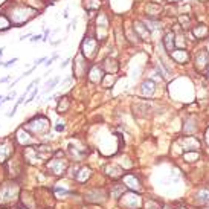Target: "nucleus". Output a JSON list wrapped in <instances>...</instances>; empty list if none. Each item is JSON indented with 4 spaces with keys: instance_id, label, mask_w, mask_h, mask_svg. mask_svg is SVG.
<instances>
[{
    "instance_id": "obj_1",
    "label": "nucleus",
    "mask_w": 209,
    "mask_h": 209,
    "mask_svg": "<svg viewBox=\"0 0 209 209\" xmlns=\"http://www.w3.org/2000/svg\"><path fill=\"white\" fill-rule=\"evenodd\" d=\"M35 14V9L31 8H24V6H14L9 11V21L12 24H16L17 28H20V24L26 23L32 16Z\"/></svg>"
},
{
    "instance_id": "obj_2",
    "label": "nucleus",
    "mask_w": 209,
    "mask_h": 209,
    "mask_svg": "<svg viewBox=\"0 0 209 209\" xmlns=\"http://www.w3.org/2000/svg\"><path fill=\"white\" fill-rule=\"evenodd\" d=\"M18 195V186L14 182L3 183L0 186V205H11L17 200Z\"/></svg>"
},
{
    "instance_id": "obj_3",
    "label": "nucleus",
    "mask_w": 209,
    "mask_h": 209,
    "mask_svg": "<svg viewBox=\"0 0 209 209\" xmlns=\"http://www.w3.org/2000/svg\"><path fill=\"white\" fill-rule=\"evenodd\" d=\"M142 205V200L137 194H134V191L124 194V197L121 199V206L124 209H139Z\"/></svg>"
},
{
    "instance_id": "obj_4",
    "label": "nucleus",
    "mask_w": 209,
    "mask_h": 209,
    "mask_svg": "<svg viewBox=\"0 0 209 209\" xmlns=\"http://www.w3.org/2000/svg\"><path fill=\"white\" fill-rule=\"evenodd\" d=\"M81 50H83V57L84 58H92L96 50H98V41L93 37H84L83 44H81Z\"/></svg>"
},
{
    "instance_id": "obj_5",
    "label": "nucleus",
    "mask_w": 209,
    "mask_h": 209,
    "mask_svg": "<svg viewBox=\"0 0 209 209\" xmlns=\"http://www.w3.org/2000/svg\"><path fill=\"white\" fill-rule=\"evenodd\" d=\"M46 166H47V171L52 173L54 176H63L67 169V162L63 159H52V160H49V163Z\"/></svg>"
},
{
    "instance_id": "obj_6",
    "label": "nucleus",
    "mask_w": 209,
    "mask_h": 209,
    "mask_svg": "<svg viewBox=\"0 0 209 209\" xmlns=\"http://www.w3.org/2000/svg\"><path fill=\"white\" fill-rule=\"evenodd\" d=\"M14 153V145H12V140L9 139H2L0 140V163H6L9 160V157Z\"/></svg>"
},
{
    "instance_id": "obj_7",
    "label": "nucleus",
    "mask_w": 209,
    "mask_h": 209,
    "mask_svg": "<svg viewBox=\"0 0 209 209\" xmlns=\"http://www.w3.org/2000/svg\"><path fill=\"white\" fill-rule=\"evenodd\" d=\"M122 182H124V185L127 188H130L131 191H142V183H140V180L136 174L133 173H128V174H124L122 176Z\"/></svg>"
},
{
    "instance_id": "obj_8",
    "label": "nucleus",
    "mask_w": 209,
    "mask_h": 209,
    "mask_svg": "<svg viewBox=\"0 0 209 209\" xmlns=\"http://www.w3.org/2000/svg\"><path fill=\"white\" fill-rule=\"evenodd\" d=\"M16 140L20 143V145H32V143H35V139L26 131L24 128H18L17 130V133H16Z\"/></svg>"
},
{
    "instance_id": "obj_9",
    "label": "nucleus",
    "mask_w": 209,
    "mask_h": 209,
    "mask_svg": "<svg viewBox=\"0 0 209 209\" xmlns=\"http://www.w3.org/2000/svg\"><path fill=\"white\" fill-rule=\"evenodd\" d=\"M87 70V63H86V58L83 57V54H80L76 58H75V64H73V73L76 76H81L84 75Z\"/></svg>"
},
{
    "instance_id": "obj_10",
    "label": "nucleus",
    "mask_w": 209,
    "mask_h": 209,
    "mask_svg": "<svg viewBox=\"0 0 209 209\" xmlns=\"http://www.w3.org/2000/svg\"><path fill=\"white\" fill-rule=\"evenodd\" d=\"M133 31L136 32V35L139 38H142V40H148V38H150V31H148V28L142 21H134Z\"/></svg>"
},
{
    "instance_id": "obj_11",
    "label": "nucleus",
    "mask_w": 209,
    "mask_h": 209,
    "mask_svg": "<svg viewBox=\"0 0 209 209\" xmlns=\"http://www.w3.org/2000/svg\"><path fill=\"white\" fill-rule=\"evenodd\" d=\"M102 78H104V70H102V67L101 66H92V69H90V72H89V80L92 81V83H95V84H98V83H101L102 81Z\"/></svg>"
},
{
    "instance_id": "obj_12",
    "label": "nucleus",
    "mask_w": 209,
    "mask_h": 209,
    "mask_svg": "<svg viewBox=\"0 0 209 209\" xmlns=\"http://www.w3.org/2000/svg\"><path fill=\"white\" fill-rule=\"evenodd\" d=\"M182 143H183V150H185V153H186V151H195L197 148H200L199 140L195 139V137H192V136H186V137H183V139H182Z\"/></svg>"
},
{
    "instance_id": "obj_13",
    "label": "nucleus",
    "mask_w": 209,
    "mask_h": 209,
    "mask_svg": "<svg viewBox=\"0 0 209 209\" xmlns=\"http://www.w3.org/2000/svg\"><path fill=\"white\" fill-rule=\"evenodd\" d=\"M154 92H156V83H154V81L147 80V81L142 83V86H140V93H142V96L150 98V96L154 95Z\"/></svg>"
},
{
    "instance_id": "obj_14",
    "label": "nucleus",
    "mask_w": 209,
    "mask_h": 209,
    "mask_svg": "<svg viewBox=\"0 0 209 209\" xmlns=\"http://www.w3.org/2000/svg\"><path fill=\"white\" fill-rule=\"evenodd\" d=\"M194 200L197 205H203V206L209 205V189H205V188L199 189L194 194Z\"/></svg>"
},
{
    "instance_id": "obj_15",
    "label": "nucleus",
    "mask_w": 209,
    "mask_h": 209,
    "mask_svg": "<svg viewBox=\"0 0 209 209\" xmlns=\"http://www.w3.org/2000/svg\"><path fill=\"white\" fill-rule=\"evenodd\" d=\"M171 58L176 61V63H180V64H183V63H186L188 61V54H186V50H183V49H174L173 52H171Z\"/></svg>"
},
{
    "instance_id": "obj_16",
    "label": "nucleus",
    "mask_w": 209,
    "mask_h": 209,
    "mask_svg": "<svg viewBox=\"0 0 209 209\" xmlns=\"http://www.w3.org/2000/svg\"><path fill=\"white\" fill-rule=\"evenodd\" d=\"M90 176H92V171H90V168L87 166H81L80 168V173L75 174V180L80 182V183H86V182L90 179Z\"/></svg>"
},
{
    "instance_id": "obj_17",
    "label": "nucleus",
    "mask_w": 209,
    "mask_h": 209,
    "mask_svg": "<svg viewBox=\"0 0 209 209\" xmlns=\"http://www.w3.org/2000/svg\"><path fill=\"white\" fill-rule=\"evenodd\" d=\"M195 63H197V67L202 69V67H208L209 66V54H208V50H202L199 52L197 55H195Z\"/></svg>"
},
{
    "instance_id": "obj_18",
    "label": "nucleus",
    "mask_w": 209,
    "mask_h": 209,
    "mask_svg": "<svg viewBox=\"0 0 209 209\" xmlns=\"http://www.w3.org/2000/svg\"><path fill=\"white\" fill-rule=\"evenodd\" d=\"M106 174L110 176L112 179H119V177L124 176V169L116 166V165H107L106 166Z\"/></svg>"
},
{
    "instance_id": "obj_19",
    "label": "nucleus",
    "mask_w": 209,
    "mask_h": 209,
    "mask_svg": "<svg viewBox=\"0 0 209 209\" xmlns=\"http://www.w3.org/2000/svg\"><path fill=\"white\" fill-rule=\"evenodd\" d=\"M35 151H37V156H38V159L40 160H46L50 157V154H52V150L50 147L47 145H40V147H35Z\"/></svg>"
},
{
    "instance_id": "obj_20",
    "label": "nucleus",
    "mask_w": 209,
    "mask_h": 209,
    "mask_svg": "<svg viewBox=\"0 0 209 209\" xmlns=\"http://www.w3.org/2000/svg\"><path fill=\"white\" fill-rule=\"evenodd\" d=\"M124 191H125V185H121V183H114L110 186V197L113 199H119L124 195Z\"/></svg>"
},
{
    "instance_id": "obj_21",
    "label": "nucleus",
    "mask_w": 209,
    "mask_h": 209,
    "mask_svg": "<svg viewBox=\"0 0 209 209\" xmlns=\"http://www.w3.org/2000/svg\"><path fill=\"white\" fill-rule=\"evenodd\" d=\"M174 32H168L165 37H163V46H165V49L171 54V52L174 50V47H176V44H174Z\"/></svg>"
},
{
    "instance_id": "obj_22",
    "label": "nucleus",
    "mask_w": 209,
    "mask_h": 209,
    "mask_svg": "<svg viewBox=\"0 0 209 209\" xmlns=\"http://www.w3.org/2000/svg\"><path fill=\"white\" fill-rule=\"evenodd\" d=\"M70 107V99L67 96H63L60 101H58V106H57V112L58 113H66Z\"/></svg>"
},
{
    "instance_id": "obj_23",
    "label": "nucleus",
    "mask_w": 209,
    "mask_h": 209,
    "mask_svg": "<svg viewBox=\"0 0 209 209\" xmlns=\"http://www.w3.org/2000/svg\"><path fill=\"white\" fill-rule=\"evenodd\" d=\"M208 32H209L208 31V26H205V24H197L192 29V34H194L195 38H205L208 35Z\"/></svg>"
},
{
    "instance_id": "obj_24",
    "label": "nucleus",
    "mask_w": 209,
    "mask_h": 209,
    "mask_svg": "<svg viewBox=\"0 0 209 209\" xmlns=\"http://www.w3.org/2000/svg\"><path fill=\"white\" fill-rule=\"evenodd\" d=\"M104 67H106V70H107V72L114 73L117 69H119V64H117L113 58H106V60H104Z\"/></svg>"
},
{
    "instance_id": "obj_25",
    "label": "nucleus",
    "mask_w": 209,
    "mask_h": 209,
    "mask_svg": "<svg viewBox=\"0 0 209 209\" xmlns=\"http://www.w3.org/2000/svg\"><path fill=\"white\" fill-rule=\"evenodd\" d=\"M147 14L151 17V18H156L157 17V14L160 12V6L159 5H156V3H150V5H147Z\"/></svg>"
},
{
    "instance_id": "obj_26",
    "label": "nucleus",
    "mask_w": 209,
    "mask_h": 209,
    "mask_svg": "<svg viewBox=\"0 0 209 209\" xmlns=\"http://www.w3.org/2000/svg\"><path fill=\"white\" fill-rule=\"evenodd\" d=\"M199 159H200V154L197 151H186V153H183V160H186L189 163L197 162Z\"/></svg>"
},
{
    "instance_id": "obj_27",
    "label": "nucleus",
    "mask_w": 209,
    "mask_h": 209,
    "mask_svg": "<svg viewBox=\"0 0 209 209\" xmlns=\"http://www.w3.org/2000/svg\"><path fill=\"white\" fill-rule=\"evenodd\" d=\"M107 26H109V17H107L106 14L98 16V18H96V28H102V29H106Z\"/></svg>"
},
{
    "instance_id": "obj_28",
    "label": "nucleus",
    "mask_w": 209,
    "mask_h": 209,
    "mask_svg": "<svg viewBox=\"0 0 209 209\" xmlns=\"http://www.w3.org/2000/svg\"><path fill=\"white\" fill-rule=\"evenodd\" d=\"M9 28H11V21H9L8 16L0 14V31H6Z\"/></svg>"
},
{
    "instance_id": "obj_29",
    "label": "nucleus",
    "mask_w": 209,
    "mask_h": 209,
    "mask_svg": "<svg viewBox=\"0 0 209 209\" xmlns=\"http://www.w3.org/2000/svg\"><path fill=\"white\" fill-rule=\"evenodd\" d=\"M101 5V0H86L84 2V6L87 11H92V9H98Z\"/></svg>"
},
{
    "instance_id": "obj_30",
    "label": "nucleus",
    "mask_w": 209,
    "mask_h": 209,
    "mask_svg": "<svg viewBox=\"0 0 209 209\" xmlns=\"http://www.w3.org/2000/svg\"><path fill=\"white\" fill-rule=\"evenodd\" d=\"M58 83H60V78H54V80L47 81V83H46V86H44V87H46V89H44V93H49L50 90H54V89H55V86H57Z\"/></svg>"
},
{
    "instance_id": "obj_31",
    "label": "nucleus",
    "mask_w": 209,
    "mask_h": 209,
    "mask_svg": "<svg viewBox=\"0 0 209 209\" xmlns=\"http://www.w3.org/2000/svg\"><path fill=\"white\" fill-rule=\"evenodd\" d=\"M145 209H162V206H160L159 202H156L153 199H148L147 203H145Z\"/></svg>"
},
{
    "instance_id": "obj_32",
    "label": "nucleus",
    "mask_w": 209,
    "mask_h": 209,
    "mask_svg": "<svg viewBox=\"0 0 209 209\" xmlns=\"http://www.w3.org/2000/svg\"><path fill=\"white\" fill-rule=\"evenodd\" d=\"M38 95V89H32V92H31V96L28 98V99H26L24 101V104H29V102H32L34 99H35V96Z\"/></svg>"
},
{
    "instance_id": "obj_33",
    "label": "nucleus",
    "mask_w": 209,
    "mask_h": 209,
    "mask_svg": "<svg viewBox=\"0 0 209 209\" xmlns=\"http://www.w3.org/2000/svg\"><path fill=\"white\" fill-rule=\"evenodd\" d=\"M114 80H116V78L112 75H107V78H106V86H113V83H114Z\"/></svg>"
},
{
    "instance_id": "obj_34",
    "label": "nucleus",
    "mask_w": 209,
    "mask_h": 209,
    "mask_svg": "<svg viewBox=\"0 0 209 209\" xmlns=\"http://www.w3.org/2000/svg\"><path fill=\"white\" fill-rule=\"evenodd\" d=\"M57 58H58V55L55 54V55H54V57H52V58H49V60H46V63H44V66H46V67H49V66H50V64H52V63H54V61H55Z\"/></svg>"
},
{
    "instance_id": "obj_35",
    "label": "nucleus",
    "mask_w": 209,
    "mask_h": 209,
    "mask_svg": "<svg viewBox=\"0 0 209 209\" xmlns=\"http://www.w3.org/2000/svg\"><path fill=\"white\" fill-rule=\"evenodd\" d=\"M16 61H17V58H12V60L6 61V63L3 64V67H11V66H14V64H16Z\"/></svg>"
},
{
    "instance_id": "obj_36",
    "label": "nucleus",
    "mask_w": 209,
    "mask_h": 209,
    "mask_svg": "<svg viewBox=\"0 0 209 209\" xmlns=\"http://www.w3.org/2000/svg\"><path fill=\"white\" fill-rule=\"evenodd\" d=\"M179 21H180L182 24H188V23H189V17H188V16H182V17L179 18Z\"/></svg>"
},
{
    "instance_id": "obj_37",
    "label": "nucleus",
    "mask_w": 209,
    "mask_h": 209,
    "mask_svg": "<svg viewBox=\"0 0 209 209\" xmlns=\"http://www.w3.org/2000/svg\"><path fill=\"white\" fill-rule=\"evenodd\" d=\"M40 40H43V35H32V38H31V41H40Z\"/></svg>"
},
{
    "instance_id": "obj_38",
    "label": "nucleus",
    "mask_w": 209,
    "mask_h": 209,
    "mask_svg": "<svg viewBox=\"0 0 209 209\" xmlns=\"http://www.w3.org/2000/svg\"><path fill=\"white\" fill-rule=\"evenodd\" d=\"M43 61H46V58H44V57H41V58H38V60H35V61H34V67H37V66H38V64H41Z\"/></svg>"
},
{
    "instance_id": "obj_39",
    "label": "nucleus",
    "mask_w": 209,
    "mask_h": 209,
    "mask_svg": "<svg viewBox=\"0 0 209 209\" xmlns=\"http://www.w3.org/2000/svg\"><path fill=\"white\" fill-rule=\"evenodd\" d=\"M69 63H70V60H69V58H67V60H64V61L61 63V66H60V67H61V69H64V67H66Z\"/></svg>"
},
{
    "instance_id": "obj_40",
    "label": "nucleus",
    "mask_w": 209,
    "mask_h": 209,
    "mask_svg": "<svg viewBox=\"0 0 209 209\" xmlns=\"http://www.w3.org/2000/svg\"><path fill=\"white\" fill-rule=\"evenodd\" d=\"M57 131H64V125H63V124L57 125Z\"/></svg>"
},
{
    "instance_id": "obj_41",
    "label": "nucleus",
    "mask_w": 209,
    "mask_h": 209,
    "mask_svg": "<svg viewBox=\"0 0 209 209\" xmlns=\"http://www.w3.org/2000/svg\"><path fill=\"white\" fill-rule=\"evenodd\" d=\"M11 80V76H5V78H2V80H0V83H6V81H9Z\"/></svg>"
},
{
    "instance_id": "obj_42",
    "label": "nucleus",
    "mask_w": 209,
    "mask_h": 209,
    "mask_svg": "<svg viewBox=\"0 0 209 209\" xmlns=\"http://www.w3.org/2000/svg\"><path fill=\"white\" fill-rule=\"evenodd\" d=\"M206 142L209 143V128H208V131H206Z\"/></svg>"
},
{
    "instance_id": "obj_43",
    "label": "nucleus",
    "mask_w": 209,
    "mask_h": 209,
    "mask_svg": "<svg viewBox=\"0 0 209 209\" xmlns=\"http://www.w3.org/2000/svg\"><path fill=\"white\" fill-rule=\"evenodd\" d=\"M206 76H208V80H209V66H208V69H206Z\"/></svg>"
},
{
    "instance_id": "obj_44",
    "label": "nucleus",
    "mask_w": 209,
    "mask_h": 209,
    "mask_svg": "<svg viewBox=\"0 0 209 209\" xmlns=\"http://www.w3.org/2000/svg\"><path fill=\"white\" fill-rule=\"evenodd\" d=\"M176 209H186L185 206H179V208H176Z\"/></svg>"
},
{
    "instance_id": "obj_45",
    "label": "nucleus",
    "mask_w": 209,
    "mask_h": 209,
    "mask_svg": "<svg viewBox=\"0 0 209 209\" xmlns=\"http://www.w3.org/2000/svg\"><path fill=\"white\" fill-rule=\"evenodd\" d=\"M54 2H57V0H49V3H54Z\"/></svg>"
},
{
    "instance_id": "obj_46",
    "label": "nucleus",
    "mask_w": 209,
    "mask_h": 209,
    "mask_svg": "<svg viewBox=\"0 0 209 209\" xmlns=\"http://www.w3.org/2000/svg\"><path fill=\"white\" fill-rule=\"evenodd\" d=\"M2 99H3V96H0V102H2Z\"/></svg>"
}]
</instances>
